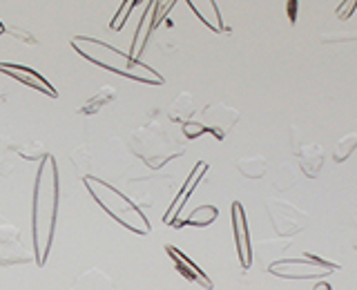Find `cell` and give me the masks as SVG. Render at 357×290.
I'll return each instance as SVG.
<instances>
[{
  "label": "cell",
  "mask_w": 357,
  "mask_h": 290,
  "mask_svg": "<svg viewBox=\"0 0 357 290\" xmlns=\"http://www.w3.org/2000/svg\"><path fill=\"white\" fill-rule=\"evenodd\" d=\"M59 167L56 159L47 154L38 163L36 181H33V204H31V237H33V257L36 264L45 266L52 250L56 219H59Z\"/></svg>",
  "instance_id": "1"
},
{
  "label": "cell",
  "mask_w": 357,
  "mask_h": 290,
  "mask_svg": "<svg viewBox=\"0 0 357 290\" xmlns=\"http://www.w3.org/2000/svg\"><path fill=\"white\" fill-rule=\"evenodd\" d=\"M72 47L81 54L85 61L103 67V70H107L112 74L130 78V81L148 83V85H163V81H165L154 67L141 63L137 56L112 47V45H107L105 40L89 38V36H74Z\"/></svg>",
  "instance_id": "2"
},
{
  "label": "cell",
  "mask_w": 357,
  "mask_h": 290,
  "mask_svg": "<svg viewBox=\"0 0 357 290\" xmlns=\"http://www.w3.org/2000/svg\"><path fill=\"white\" fill-rule=\"evenodd\" d=\"M83 185L87 188V192L92 194V199L103 208L107 215L114 219L119 226H123L126 230L134 232V234H150L152 226L148 217L143 215V210L134 204L130 197H126L116 190L114 185H109L107 181L92 174L83 176Z\"/></svg>",
  "instance_id": "3"
},
{
  "label": "cell",
  "mask_w": 357,
  "mask_h": 290,
  "mask_svg": "<svg viewBox=\"0 0 357 290\" xmlns=\"http://www.w3.org/2000/svg\"><path fill=\"white\" fill-rule=\"evenodd\" d=\"M337 264L324 261L319 257L306 252L304 259H279L268 266V273L284 279H315L337 270Z\"/></svg>",
  "instance_id": "4"
},
{
  "label": "cell",
  "mask_w": 357,
  "mask_h": 290,
  "mask_svg": "<svg viewBox=\"0 0 357 290\" xmlns=\"http://www.w3.org/2000/svg\"><path fill=\"white\" fill-rule=\"evenodd\" d=\"M266 210L268 217L273 221V228L279 237H293V234L301 232L308 223V215L304 210H299L297 206H293L290 201H282L275 197L266 199Z\"/></svg>",
  "instance_id": "5"
},
{
  "label": "cell",
  "mask_w": 357,
  "mask_h": 290,
  "mask_svg": "<svg viewBox=\"0 0 357 290\" xmlns=\"http://www.w3.org/2000/svg\"><path fill=\"white\" fill-rule=\"evenodd\" d=\"M237 121H239V112L237 109L230 107V105L217 103V105H208L204 109L199 125L204 128V132H208L215 139L223 141V139H226V134L232 130V125Z\"/></svg>",
  "instance_id": "6"
},
{
  "label": "cell",
  "mask_w": 357,
  "mask_h": 290,
  "mask_svg": "<svg viewBox=\"0 0 357 290\" xmlns=\"http://www.w3.org/2000/svg\"><path fill=\"white\" fill-rule=\"evenodd\" d=\"M230 219H232V234H234V245H237V257H239L243 270H248L252 264V243H250V230H248V219H245V210L239 201H232Z\"/></svg>",
  "instance_id": "7"
},
{
  "label": "cell",
  "mask_w": 357,
  "mask_h": 290,
  "mask_svg": "<svg viewBox=\"0 0 357 290\" xmlns=\"http://www.w3.org/2000/svg\"><path fill=\"white\" fill-rule=\"evenodd\" d=\"M31 259L25 245L20 243V232L14 226H0V266L27 264Z\"/></svg>",
  "instance_id": "8"
},
{
  "label": "cell",
  "mask_w": 357,
  "mask_h": 290,
  "mask_svg": "<svg viewBox=\"0 0 357 290\" xmlns=\"http://www.w3.org/2000/svg\"><path fill=\"white\" fill-rule=\"evenodd\" d=\"M0 72L7 74L9 78H16L18 83L27 85L31 89H36L40 94H47L50 98H56L59 92L54 89V85L47 81V78H43L36 70H31L27 65H18V63H0Z\"/></svg>",
  "instance_id": "9"
},
{
  "label": "cell",
  "mask_w": 357,
  "mask_h": 290,
  "mask_svg": "<svg viewBox=\"0 0 357 290\" xmlns=\"http://www.w3.org/2000/svg\"><path fill=\"white\" fill-rule=\"evenodd\" d=\"M206 172H208V163H206V161H199V163L192 167V172H190V176L185 178L183 188L178 190V194L174 197V201L170 204V208H167V212H165L163 221L167 223V226H174V223L178 221V212L183 210V206L188 204V199L192 197V192L197 190V185L201 183V178L206 176Z\"/></svg>",
  "instance_id": "10"
},
{
  "label": "cell",
  "mask_w": 357,
  "mask_h": 290,
  "mask_svg": "<svg viewBox=\"0 0 357 290\" xmlns=\"http://www.w3.org/2000/svg\"><path fill=\"white\" fill-rule=\"evenodd\" d=\"M165 252L167 257L172 259L174 268H176V273L178 275H183L188 282H192V284H199L201 288H212V282H210V277L201 270V268L190 259V257H185L178 248H174V245H165Z\"/></svg>",
  "instance_id": "11"
},
{
  "label": "cell",
  "mask_w": 357,
  "mask_h": 290,
  "mask_svg": "<svg viewBox=\"0 0 357 290\" xmlns=\"http://www.w3.org/2000/svg\"><path fill=\"white\" fill-rule=\"evenodd\" d=\"M188 7L192 9L197 18L212 31H228V27L223 25V18L219 14V5L215 0H188Z\"/></svg>",
  "instance_id": "12"
},
{
  "label": "cell",
  "mask_w": 357,
  "mask_h": 290,
  "mask_svg": "<svg viewBox=\"0 0 357 290\" xmlns=\"http://www.w3.org/2000/svg\"><path fill=\"white\" fill-rule=\"evenodd\" d=\"M299 156V167L308 178H317L321 167H324V148L317 143L301 145L299 150H295Z\"/></svg>",
  "instance_id": "13"
},
{
  "label": "cell",
  "mask_w": 357,
  "mask_h": 290,
  "mask_svg": "<svg viewBox=\"0 0 357 290\" xmlns=\"http://www.w3.org/2000/svg\"><path fill=\"white\" fill-rule=\"evenodd\" d=\"M70 290H116V286L100 268H87L74 279Z\"/></svg>",
  "instance_id": "14"
},
{
  "label": "cell",
  "mask_w": 357,
  "mask_h": 290,
  "mask_svg": "<svg viewBox=\"0 0 357 290\" xmlns=\"http://www.w3.org/2000/svg\"><path fill=\"white\" fill-rule=\"evenodd\" d=\"M219 217V210L215 206H199L195 208L192 212H190L188 217H183L181 221H176L174 226H199V228H204V226H210L212 221H217Z\"/></svg>",
  "instance_id": "15"
},
{
  "label": "cell",
  "mask_w": 357,
  "mask_h": 290,
  "mask_svg": "<svg viewBox=\"0 0 357 290\" xmlns=\"http://www.w3.org/2000/svg\"><path fill=\"white\" fill-rule=\"evenodd\" d=\"M114 98H116V89H114V87H112V85L100 87L98 92L87 100V103H83L81 107H78V114H85V116L96 114V112H98L100 107H105V105L112 103Z\"/></svg>",
  "instance_id": "16"
},
{
  "label": "cell",
  "mask_w": 357,
  "mask_h": 290,
  "mask_svg": "<svg viewBox=\"0 0 357 290\" xmlns=\"http://www.w3.org/2000/svg\"><path fill=\"white\" fill-rule=\"evenodd\" d=\"M192 114H195V98H192V94H188V92L178 94L176 100L170 105V119L176 121V123H183V125H185L188 121H192Z\"/></svg>",
  "instance_id": "17"
},
{
  "label": "cell",
  "mask_w": 357,
  "mask_h": 290,
  "mask_svg": "<svg viewBox=\"0 0 357 290\" xmlns=\"http://www.w3.org/2000/svg\"><path fill=\"white\" fill-rule=\"evenodd\" d=\"M237 170L245 176V178H261L268 170V161L261 154L255 156H243V159L237 161Z\"/></svg>",
  "instance_id": "18"
},
{
  "label": "cell",
  "mask_w": 357,
  "mask_h": 290,
  "mask_svg": "<svg viewBox=\"0 0 357 290\" xmlns=\"http://www.w3.org/2000/svg\"><path fill=\"white\" fill-rule=\"evenodd\" d=\"M357 150V134H346L340 141H335L333 145V159L335 163H344L346 159H351V154Z\"/></svg>",
  "instance_id": "19"
},
{
  "label": "cell",
  "mask_w": 357,
  "mask_h": 290,
  "mask_svg": "<svg viewBox=\"0 0 357 290\" xmlns=\"http://www.w3.org/2000/svg\"><path fill=\"white\" fill-rule=\"evenodd\" d=\"M279 176L275 178V185L277 188H282V190H288V188H293L295 183V172H293V167H290L288 163H282L279 165Z\"/></svg>",
  "instance_id": "20"
},
{
  "label": "cell",
  "mask_w": 357,
  "mask_h": 290,
  "mask_svg": "<svg viewBox=\"0 0 357 290\" xmlns=\"http://www.w3.org/2000/svg\"><path fill=\"white\" fill-rule=\"evenodd\" d=\"M132 7H137V3H134V0H126V3H121V14H116L114 18H112V22H109V29L112 31L123 29V25H126V20L130 16Z\"/></svg>",
  "instance_id": "21"
},
{
  "label": "cell",
  "mask_w": 357,
  "mask_h": 290,
  "mask_svg": "<svg viewBox=\"0 0 357 290\" xmlns=\"http://www.w3.org/2000/svg\"><path fill=\"white\" fill-rule=\"evenodd\" d=\"M355 11H357V0H344V3H340V7L335 9V16L340 20H349Z\"/></svg>",
  "instance_id": "22"
},
{
  "label": "cell",
  "mask_w": 357,
  "mask_h": 290,
  "mask_svg": "<svg viewBox=\"0 0 357 290\" xmlns=\"http://www.w3.org/2000/svg\"><path fill=\"white\" fill-rule=\"evenodd\" d=\"M357 38V31H351V33H324L321 40L328 43V40H355Z\"/></svg>",
  "instance_id": "23"
},
{
  "label": "cell",
  "mask_w": 357,
  "mask_h": 290,
  "mask_svg": "<svg viewBox=\"0 0 357 290\" xmlns=\"http://www.w3.org/2000/svg\"><path fill=\"white\" fill-rule=\"evenodd\" d=\"M288 18H290L293 25L297 22V3H295V0H290V3H288Z\"/></svg>",
  "instance_id": "24"
},
{
  "label": "cell",
  "mask_w": 357,
  "mask_h": 290,
  "mask_svg": "<svg viewBox=\"0 0 357 290\" xmlns=\"http://www.w3.org/2000/svg\"><path fill=\"white\" fill-rule=\"evenodd\" d=\"M315 290H333V288H331V284H324V282H321V284L315 286Z\"/></svg>",
  "instance_id": "25"
},
{
  "label": "cell",
  "mask_w": 357,
  "mask_h": 290,
  "mask_svg": "<svg viewBox=\"0 0 357 290\" xmlns=\"http://www.w3.org/2000/svg\"><path fill=\"white\" fill-rule=\"evenodd\" d=\"M3 33H5V25H3V22H0V36H3Z\"/></svg>",
  "instance_id": "26"
},
{
  "label": "cell",
  "mask_w": 357,
  "mask_h": 290,
  "mask_svg": "<svg viewBox=\"0 0 357 290\" xmlns=\"http://www.w3.org/2000/svg\"><path fill=\"white\" fill-rule=\"evenodd\" d=\"M353 245H355V250H357V239H355V243H353Z\"/></svg>",
  "instance_id": "27"
}]
</instances>
